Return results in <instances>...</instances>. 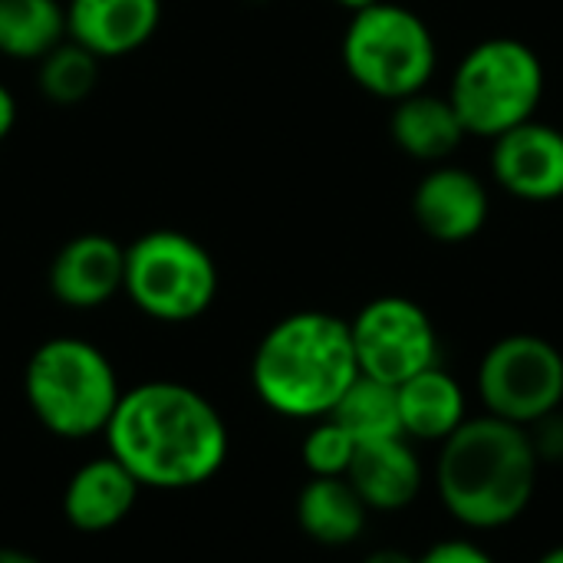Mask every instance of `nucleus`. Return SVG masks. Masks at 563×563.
<instances>
[{
    "instance_id": "nucleus-1",
    "label": "nucleus",
    "mask_w": 563,
    "mask_h": 563,
    "mask_svg": "<svg viewBox=\"0 0 563 563\" xmlns=\"http://www.w3.org/2000/svg\"><path fill=\"white\" fill-rule=\"evenodd\" d=\"M109 455L145 488H195L228 459V426L214 402L172 379H148L119 396L106 426Z\"/></svg>"
},
{
    "instance_id": "nucleus-2",
    "label": "nucleus",
    "mask_w": 563,
    "mask_h": 563,
    "mask_svg": "<svg viewBox=\"0 0 563 563\" xmlns=\"http://www.w3.org/2000/svg\"><path fill=\"white\" fill-rule=\"evenodd\" d=\"M541 462L525 426L498 416L465 419L442 445L435 488L445 511L468 531L515 525L534 501Z\"/></svg>"
},
{
    "instance_id": "nucleus-3",
    "label": "nucleus",
    "mask_w": 563,
    "mask_h": 563,
    "mask_svg": "<svg viewBox=\"0 0 563 563\" xmlns=\"http://www.w3.org/2000/svg\"><path fill=\"white\" fill-rule=\"evenodd\" d=\"M360 376L350 320L300 310L277 320L251 360L257 399L284 419H323Z\"/></svg>"
},
{
    "instance_id": "nucleus-4",
    "label": "nucleus",
    "mask_w": 563,
    "mask_h": 563,
    "mask_svg": "<svg viewBox=\"0 0 563 563\" xmlns=\"http://www.w3.org/2000/svg\"><path fill=\"white\" fill-rule=\"evenodd\" d=\"M23 396L46 432L59 439H89L106 432L122 389L99 346L79 336H53L30 353Z\"/></svg>"
},
{
    "instance_id": "nucleus-5",
    "label": "nucleus",
    "mask_w": 563,
    "mask_h": 563,
    "mask_svg": "<svg viewBox=\"0 0 563 563\" xmlns=\"http://www.w3.org/2000/svg\"><path fill=\"white\" fill-rule=\"evenodd\" d=\"M544 96L541 56L511 36H492L472 46L449 86V102L468 135L498 139L534 119Z\"/></svg>"
},
{
    "instance_id": "nucleus-6",
    "label": "nucleus",
    "mask_w": 563,
    "mask_h": 563,
    "mask_svg": "<svg viewBox=\"0 0 563 563\" xmlns=\"http://www.w3.org/2000/svg\"><path fill=\"white\" fill-rule=\"evenodd\" d=\"M343 66L360 89L399 102L429 86L435 73V36L419 13L379 0L350 16Z\"/></svg>"
},
{
    "instance_id": "nucleus-7",
    "label": "nucleus",
    "mask_w": 563,
    "mask_h": 563,
    "mask_svg": "<svg viewBox=\"0 0 563 563\" xmlns=\"http://www.w3.org/2000/svg\"><path fill=\"white\" fill-rule=\"evenodd\" d=\"M122 294L158 323H188L214 303L218 264L198 238L155 228L125 247Z\"/></svg>"
},
{
    "instance_id": "nucleus-8",
    "label": "nucleus",
    "mask_w": 563,
    "mask_h": 563,
    "mask_svg": "<svg viewBox=\"0 0 563 563\" xmlns=\"http://www.w3.org/2000/svg\"><path fill=\"white\" fill-rule=\"evenodd\" d=\"M482 406L515 426H534L563 402V353L544 336H501L478 363L475 376Z\"/></svg>"
},
{
    "instance_id": "nucleus-9",
    "label": "nucleus",
    "mask_w": 563,
    "mask_h": 563,
    "mask_svg": "<svg viewBox=\"0 0 563 563\" xmlns=\"http://www.w3.org/2000/svg\"><path fill=\"white\" fill-rule=\"evenodd\" d=\"M350 336L363 376L399 386L439 363V333L432 317L409 297H376L353 320Z\"/></svg>"
},
{
    "instance_id": "nucleus-10",
    "label": "nucleus",
    "mask_w": 563,
    "mask_h": 563,
    "mask_svg": "<svg viewBox=\"0 0 563 563\" xmlns=\"http://www.w3.org/2000/svg\"><path fill=\"white\" fill-rule=\"evenodd\" d=\"M492 175L521 201L563 198V132L558 125L528 119L492 139Z\"/></svg>"
},
{
    "instance_id": "nucleus-11",
    "label": "nucleus",
    "mask_w": 563,
    "mask_h": 563,
    "mask_svg": "<svg viewBox=\"0 0 563 563\" xmlns=\"http://www.w3.org/2000/svg\"><path fill=\"white\" fill-rule=\"evenodd\" d=\"M485 181L459 165H435L412 191L416 224L439 244H465L488 221Z\"/></svg>"
},
{
    "instance_id": "nucleus-12",
    "label": "nucleus",
    "mask_w": 563,
    "mask_h": 563,
    "mask_svg": "<svg viewBox=\"0 0 563 563\" xmlns=\"http://www.w3.org/2000/svg\"><path fill=\"white\" fill-rule=\"evenodd\" d=\"M49 294L73 310H96L122 294L125 247L109 234H76L49 261Z\"/></svg>"
},
{
    "instance_id": "nucleus-13",
    "label": "nucleus",
    "mask_w": 563,
    "mask_h": 563,
    "mask_svg": "<svg viewBox=\"0 0 563 563\" xmlns=\"http://www.w3.org/2000/svg\"><path fill=\"white\" fill-rule=\"evenodd\" d=\"M162 23V0H69L66 36L99 59L142 49Z\"/></svg>"
},
{
    "instance_id": "nucleus-14",
    "label": "nucleus",
    "mask_w": 563,
    "mask_h": 563,
    "mask_svg": "<svg viewBox=\"0 0 563 563\" xmlns=\"http://www.w3.org/2000/svg\"><path fill=\"white\" fill-rule=\"evenodd\" d=\"M346 482L369 511H402L422 495V462L406 435L356 445Z\"/></svg>"
},
{
    "instance_id": "nucleus-15",
    "label": "nucleus",
    "mask_w": 563,
    "mask_h": 563,
    "mask_svg": "<svg viewBox=\"0 0 563 563\" xmlns=\"http://www.w3.org/2000/svg\"><path fill=\"white\" fill-rule=\"evenodd\" d=\"M139 482L112 459H89L73 472L63 492V515L82 534H102L122 525L139 498Z\"/></svg>"
},
{
    "instance_id": "nucleus-16",
    "label": "nucleus",
    "mask_w": 563,
    "mask_h": 563,
    "mask_svg": "<svg viewBox=\"0 0 563 563\" xmlns=\"http://www.w3.org/2000/svg\"><path fill=\"white\" fill-rule=\"evenodd\" d=\"M396 393H399L402 435L409 442L442 445L468 419V399L462 383L439 363L399 383Z\"/></svg>"
},
{
    "instance_id": "nucleus-17",
    "label": "nucleus",
    "mask_w": 563,
    "mask_h": 563,
    "mask_svg": "<svg viewBox=\"0 0 563 563\" xmlns=\"http://www.w3.org/2000/svg\"><path fill=\"white\" fill-rule=\"evenodd\" d=\"M389 135L409 158L442 165L445 158L455 155V148L468 132L459 112L452 109L449 96H432L422 89L393 106Z\"/></svg>"
},
{
    "instance_id": "nucleus-18",
    "label": "nucleus",
    "mask_w": 563,
    "mask_h": 563,
    "mask_svg": "<svg viewBox=\"0 0 563 563\" xmlns=\"http://www.w3.org/2000/svg\"><path fill=\"white\" fill-rule=\"evenodd\" d=\"M369 508L346 478H310L297 495V525L323 548H346L366 531Z\"/></svg>"
},
{
    "instance_id": "nucleus-19",
    "label": "nucleus",
    "mask_w": 563,
    "mask_h": 563,
    "mask_svg": "<svg viewBox=\"0 0 563 563\" xmlns=\"http://www.w3.org/2000/svg\"><path fill=\"white\" fill-rule=\"evenodd\" d=\"M66 40V7L59 0H0V53L40 63Z\"/></svg>"
},
{
    "instance_id": "nucleus-20",
    "label": "nucleus",
    "mask_w": 563,
    "mask_h": 563,
    "mask_svg": "<svg viewBox=\"0 0 563 563\" xmlns=\"http://www.w3.org/2000/svg\"><path fill=\"white\" fill-rule=\"evenodd\" d=\"M333 422H340L356 445L366 442H383L402 435V419H399V393L389 383H379L373 376H356L340 402L330 412Z\"/></svg>"
},
{
    "instance_id": "nucleus-21",
    "label": "nucleus",
    "mask_w": 563,
    "mask_h": 563,
    "mask_svg": "<svg viewBox=\"0 0 563 563\" xmlns=\"http://www.w3.org/2000/svg\"><path fill=\"white\" fill-rule=\"evenodd\" d=\"M99 63H102L99 56H92L86 46H79L66 36L59 46H53L40 59L36 86H40L43 99L53 106H79L89 99V92L99 82Z\"/></svg>"
},
{
    "instance_id": "nucleus-22",
    "label": "nucleus",
    "mask_w": 563,
    "mask_h": 563,
    "mask_svg": "<svg viewBox=\"0 0 563 563\" xmlns=\"http://www.w3.org/2000/svg\"><path fill=\"white\" fill-rule=\"evenodd\" d=\"M353 455H356V442L340 422H333L330 416L313 419L300 445V459L310 478H346Z\"/></svg>"
},
{
    "instance_id": "nucleus-23",
    "label": "nucleus",
    "mask_w": 563,
    "mask_h": 563,
    "mask_svg": "<svg viewBox=\"0 0 563 563\" xmlns=\"http://www.w3.org/2000/svg\"><path fill=\"white\" fill-rule=\"evenodd\" d=\"M528 435H531V445H534V455L541 465H558L563 462V416L561 409L538 419L534 426H528Z\"/></svg>"
},
{
    "instance_id": "nucleus-24",
    "label": "nucleus",
    "mask_w": 563,
    "mask_h": 563,
    "mask_svg": "<svg viewBox=\"0 0 563 563\" xmlns=\"http://www.w3.org/2000/svg\"><path fill=\"white\" fill-rule=\"evenodd\" d=\"M416 563H495V558L482 544H475V541L445 538V541L432 544L426 554H419Z\"/></svg>"
},
{
    "instance_id": "nucleus-25",
    "label": "nucleus",
    "mask_w": 563,
    "mask_h": 563,
    "mask_svg": "<svg viewBox=\"0 0 563 563\" xmlns=\"http://www.w3.org/2000/svg\"><path fill=\"white\" fill-rule=\"evenodd\" d=\"M13 125H16V99H13V92L0 82V142L13 132Z\"/></svg>"
},
{
    "instance_id": "nucleus-26",
    "label": "nucleus",
    "mask_w": 563,
    "mask_h": 563,
    "mask_svg": "<svg viewBox=\"0 0 563 563\" xmlns=\"http://www.w3.org/2000/svg\"><path fill=\"white\" fill-rule=\"evenodd\" d=\"M363 563H416V558L409 551H399V548H379V551L366 554Z\"/></svg>"
},
{
    "instance_id": "nucleus-27",
    "label": "nucleus",
    "mask_w": 563,
    "mask_h": 563,
    "mask_svg": "<svg viewBox=\"0 0 563 563\" xmlns=\"http://www.w3.org/2000/svg\"><path fill=\"white\" fill-rule=\"evenodd\" d=\"M0 563H43L40 558L26 554V551H16V548H0Z\"/></svg>"
},
{
    "instance_id": "nucleus-28",
    "label": "nucleus",
    "mask_w": 563,
    "mask_h": 563,
    "mask_svg": "<svg viewBox=\"0 0 563 563\" xmlns=\"http://www.w3.org/2000/svg\"><path fill=\"white\" fill-rule=\"evenodd\" d=\"M534 563H563V544L551 548V551H544V554H541Z\"/></svg>"
},
{
    "instance_id": "nucleus-29",
    "label": "nucleus",
    "mask_w": 563,
    "mask_h": 563,
    "mask_svg": "<svg viewBox=\"0 0 563 563\" xmlns=\"http://www.w3.org/2000/svg\"><path fill=\"white\" fill-rule=\"evenodd\" d=\"M340 7H346L350 13H356V10H366V7H373V3H379V0H336Z\"/></svg>"
}]
</instances>
